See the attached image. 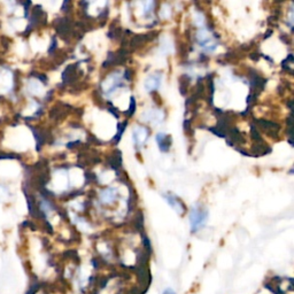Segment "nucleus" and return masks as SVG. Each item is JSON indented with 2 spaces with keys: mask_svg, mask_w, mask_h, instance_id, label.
Segmentation results:
<instances>
[{
  "mask_svg": "<svg viewBox=\"0 0 294 294\" xmlns=\"http://www.w3.org/2000/svg\"><path fill=\"white\" fill-rule=\"evenodd\" d=\"M208 219V212L206 209L201 208L199 206H194L190 213V226L191 231L197 232L206 224Z\"/></svg>",
  "mask_w": 294,
  "mask_h": 294,
  "instance_id": "obj_1",
  "label": "nucleus"
},
{
  "mask_svg": "<svg viewBox=\"0 0 294 294\" xmlns=\"http://www.w3.org/2000/svg\"><path fill=\"white\" fill-rule=\"evenodd\" d=\"M161 79H162V76L160 75V74H153V75H149L145 81L146 91L152 92L154 90H158L160 88V84H161Z\"/></svg>",
  "mask_w": 294,
  "mask_h": 294,
  "instance_id": "obj_2",
  "label": "nucleus"
},
{
  "mask_svg": "<svg viewBox=\"0 0 294 294\" xmlns=\"http://www.w3.org/2000/svg\"><path fill=\"white\" fill-rule=\"evenodd\" d=\"M148 137V131L143 127H136L133 130V142L136 143V145H143L144 143L147 140Z\"/></svg>",
  "mask_w": 294,
  "mask_h": 294,
  "instance_id": "obj_3",
  "label": "nucleus"
},
{
  "mask_svg": "<svg viewBox=\"0 0 294 294\" xmlns=\"http://www.w3.org/2000/svg\"><path fill=\"white\" fill-rule=\"evenodd\" d=\"M155 142L158 143L159 148L161 149L162 152H167L169 148H170L171 146V138L170 136L165 135V133H159L158 136H156Z\"/></svg>",
  "mask_w": 294,
  "mask_h": 294,
  "instance_id": "obj_4",
  "label": "nucleus"
},
{
  "mask_svg": "<svg viewBox=\"0 0 294 294\" xmlns=\"http://www.w3.org/2000/svg\"><path fill=\"white\" fill-rule=\"evenodd\" d=\"M144 116H145V121H148V122H153L155 124L161 123L164 121V113L158 110L146 111Z\"/></svg>",
  "mask_w": 294,
  "mask_h": 294,
  "instance_id": "obj_5",
  "label": "nucleus"
},
{
  "mask_svg": "<svg viewBox=\"0 0 294 294\" xmlns=\"http://www.w3.org/2000/svg\"><path fill=\"white\" fill-rule=\"evenodd\" d=\"M165 199L167 200V202L169 204H170L171 208L175 209V212H177L178 214H183V212H184L183 203L180 202V201L176 199V197L170 196V194H167V196H165Z\"/></svg>",
  "mask_w": 294,
  "mask_h": 294,
  "instance_id": "obj_6",
  "label": "nucleus"
},
{
  "mask_svg": "<svg viewBox=\"0 0 294 294\" xmlns=\"http://www.w3.org/2000/svg\"><path fill=\"white\" fill-rule=\"evenodd\" d=\"M115 198H116V190H115L114 187L106 188V190L102 191L100 194V199L102 200V202L104 203L113 202Z\"/></svg>",
  "mask_w": 294,
  "mask_h": 294,
  "instance_id": "obj_7",
  "label": "nucleus"
},
{
  "mask_svg": "<svg viewBox=\"0 0 294 294\" xmlns=\"http://www.w3.org/2000/svg\"><path fill=\"white\" fill-rule=\"evenodd\" d=\"M153 6H154V2L152 1L145 2V4H144V12H145V14H148V13L152 12Z\"/></svg>",
  "mask_w": 294,
  "mask_h": 294,
  "instance_id": "obj_8",
  "label": "nucleus"
},
{
  "mask_svg": "<svg viewBox=\"0 0 294 294\" xmlns=\"http://www.w3.org/2000/svg\"><path fill=\"white\" fill-rule=\"evenodd\" d=\"M164 294H176V293H175L174 291H172L171 289H167V290H165V292H164Z\"/></svg>",
  "mask_w": 294,
  "mask_h": 294,
  "instance_id": "obj_9",
  "label": "nucleus"
}]
</instances>
